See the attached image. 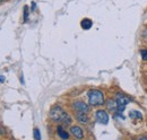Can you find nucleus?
<instances>
[{
	"label": "nucleus",
	"mask_w": 147,
	"mask_h": 140,
	"mask_svg": "<svg viewBox=\"0 0 147 140\" xmlns=\"http://www.w3.org/2000/svg\"><path fill=\"white\" fill-rule=\"evenodd\" d=\"M50 119L55 123H60L63 125H70L73 122L71 116L60 106V105H55L50 110Z\"/></svg>",
	"instance_id": "1"
},
{
	"label": "nucleus",
	"mask_w": 147,
	"mask_h": 140,
	"mask_svg": "<svg viewBox=\"0 0 147 140\" xmlns=\"http://www.w3.org/2000/svg\"><path fill=\"white\" fill-rule=\"evenodd\" d=\"M87 97H88V104L90 106H102L105 103L104 94L100 89H90L87 92Z\"/></svg>",
	"instance_id": "2"
},
{
	"label": "nucleus",
	"mask_w": 147,
	"mask_h": 140,
	"mask_svg": "<svg viewBox=\"0 0 147 140\" xmlns=\"http://www.w3.org/2000/svg\"><path fill=\"white\" fill-rule=\"evenodd\" d=\"M110 120V116H109V113L108 111L105 110H97L95 112V121L100 124H108Z\"/></svg>",
	"instance_id": "3"
},
{
	"label": "nucleus",
	"mask_w": 147,
	"mask_h": 140,
	"mask_svg": "<svg viewBox=\"0 0 147 140\" xmlns=\"http://www.w3.org/2000/svg\"><path fill=\"white\" fill-rule=\"evenodd\" d=\"M73 108L75 112H85L88 113L90 112V104L85 103L83 101H76L73 103Z\"/></svg>",
	"instance_id": "4"
},
{
	"label": "nucleus",
	"mask_w": 147,
	"mask_h": 140,
	"mask_svg": "<svg viewBox=\"0 0 147 140\" xmlns=\"http://www.w3.org/2000/svg\"><path fill=\"white\" fill-rule=\"evenodd\" d=\"M70 135L76 139H83L84 138V130L79 125H71L70 127Z\"/></svg>",
	"instance_id": "5"
},
{
	"label": "nucleus",
	"mask_w": 147,
	"mask_h": 140,
	"mask_svg": "<svg viewBox=\"0 0 147 140\" xmlns=\"http://www.w3.org/2000/svg\"><path fill=\"white\" fill-rule=\"evenodd\" d=\"M76 120L82 124H87L90 122V118H88V113L85 112H76Z\"/></svg>",
	"instance_id": "6"
},
{
	"label": "nucleus",
	"mask_w": 147,
	"mask_h": 140,
	"mask_svg": "<svg viewBox=\"0 0 147 140\" xmlns=\"http://www.w3.org/2000/svg\"><path fill=\"white\" fill-rule=\"evenodd\" d=\"M57 135H58L61 139H68V138H69L68 131H66L62 125H59V127L57 128Z\"/></svg>",
	"instance_id": "7"
},
{
	"label": "nucleus",
	"mask_w": 147,
	"mask_h": 140,
	"mask_svg": "<svg viewBox=\"0 0 147 140\" xmlns=\"http://www.w3.org/2000/svg\"><path fill=\"white\" fill-rule=\"evenodd\" d=\"M107 107L110 110L111 112L115 113L117 110H118V104H117L115 100H108V101H107Z\"/></svg>",
	"instance_id": "8"
},
{
	"label": "nucleus",
	"mask_w": 147,
	"mask_h": 140,
	"mask_svg": "<svg viewBox=\"0 0 147 140\" xmlns=\"http://www.w3.org/2000/svg\"><path fill=\"white\" fill-rule=\"evenodd\" d=\"M92 25H93V22L92 19H90V18H84L80 22V26H82L83 30H90L92 27Z\"/></svg>",
	"instance_id": "9"
},
{
	"label": "nucleus",
	"mask_w": 147,
	"mask_h": 140,
	"mask_svg": "<svg viewBox=\"0 0 147 140\" xmlns=\"http://www.w3.org/2000/svg\"><path fill=\"white\" fill-rule=\"evenodd\" d=\"M129 116H130L131 119H134V120H136V119H138V120L143 119V115H142V113H140L139 111H131V112L129 113Z\"/></svg>",
	"instance_id": "10"
},
{
	"label": "nucleus",
	"mask_w": 147,
	"mask_h": 140,
	"mask_svg": "<svg viewBox=\"0 0 147 140\" xmlns=\"http://www.w3.org/2000/svg\"><path fill=\"white\" fill-rule=\"evenodd\" d=\"M140 57L143 61H147V49H142L140 50Z\"/></svg>",
	"instance_id": "11"
},
{
	"label": "nucleus",
	"mask_w": 147,
	"mask_h": 140,
	"mask_svg": "<svg viewBox=\"0 0 147 140\" xmlns=\"http://www.w3.org/2000/svg\"><path fill=\"white\" fill-rule=\"evenodd\" d=\"M33 133H34V138H35V139H36V140H40V139H41V135H40V130H38L37 128H35V129H34V132H33Z\"/></svg>",
	"instance_id": "12"
},
{
	"label": "nucleus",
	"mask_w": 147,
	"mask_h": 140,
	"mask_svg": "<svg viewBox=\"0 0 147 140\" xmlns=\"http://www.w3.org/2000/svg\"><path fill=\"white\" fill-rule=\"evenodd\" d=\"M27 10H28V7L26 6V7L24 8V11H25V18H24V20H25V22L27 20V16H28V13H27Z\"/></svg>",
	"instance_id": "13"
},
{
	"label": "nucleus",
	"mask_w": 147,
	"mask_h": 140,
	"mask_svg": "<svg viewBox=\"0 0 147 140\" xmlns=\"http://www.w3.org/2000/svg\"><path fill=\"white\" fill-rule=\"evenodd\" d=\"M143 37L147 40V27L145 28V30H144V31H143Z\"/></svg>",
	"instance_id": "14"
},
{
	"label": "nucleus",
	"mask_w": 147,
	"mask_h": 140,
	"mask_svg": "<svg viewBox=\"0 0 147 140\" xmlns=\"http://www.w3.org/2000/svg\"><path fill=\"white\" fill-rule=\"evenodd\" d=\"M5 81V77L3 76H0V83H3Z\"/></svg>",
	"instance_id": "15"
},
{
	"label": "nucleus",
	"mask_w": 147,
	"mask_h": 140,
	"mask_svg": "<svg viewBox=\"0 0 147 140\" xmlns=\"http://www.w3.org/2000/svg\"><path fill=\"white\" fill-rule=\"evenodd\" d=\"M3 1H5V0H0V3H1V2H3Z\"/></svg>",
	"instance_id": "16"
}]
</instances>
